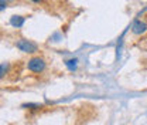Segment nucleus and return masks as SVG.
Returning <instances> with one entry per match:
<instances>
[{"mask_svg": "<svg viewBox=\"0 0 147 125\" xmlns=\"http://www.w3.org/2000/svg\"><path fill=\"white\" fill-rule=\"evenodd\" d=\"M24 21H26V17H23V16H13L10 18V24L13 27H17V29L24 24Z\"/></svg>", "mask_w": 147, "mask_h": 125, "instance_id": "nucleus-4", "label": "nucleus"}, {"mask_svg": "<svg viewBox=\"0 0 147 125\" xmlns=\"http://www.w3.org/2000/svg\"><path fill=\"white\" fill-rule=\"evenodd\" d=\"M27 1H31V3H36V4H40V3H42L44 0H27Z\"/></svg>", "mask_w": 147, "mask_h": 125, "instance_id": "nucleus-8", "label": "nucleus"}, {"mask_svg": "<svg viewBox=\"0 0 147 125\" xmlns=\"http://www.w3.org/2000/svg\"><path fill=\"white\" fill-rule=\"evenodd\" d=\"M16 47H17L20 51L26 54H34L38 51V46H37L34 41L31 40H27V38H17L16 40Z\"/></svg>", "mask_w": 147, "mask_h": 125, "instance_id": "nucleus-2", "label": "nucleus"}, {"mask_svg": "<svg viewBox=\"0 0 147 125\" xmlns=\"http://www.w3.org/2000/svg\"><path fill=\"white\" fill-rule=\"evenodd\" d=\"M65 66H67L71 71H74V70H76L78 60H76V58H69V60H67V61H65Z\"/></svg>", "mask_w": 147, "mask_h": 125, "instance_id": "nucleus-5", "label": "nucleus"}, {"mask_svg": "<svg viewBox=\"0 0 147 125\" xmlns=\"http://www.w3.org/2000/svg\"><path fill=\"white\" fill-rule=\"evenodd\" d=\"M7 68H9V64L7 63H1V72H0L1 77H4V74L7 72Z\"/></svg>", "mask_w": 147, "mask_h": 125, "instance_id": "nucleus-6", "label": "nucleus"}, {"mask_svg": "<svg viewBox=\"0 0 147 125\" xmlns=\"http://www.w3.org/2000/svg\"><path fill=\"white\" fill-rule=\"evenodd\" d=\"M45 67H47V63L40 55H34V57L28 58V61H27V70L31 72H36V74L42 72L45 70Z\"/></svg>", "mask_w": 147, "mask_h": 125, "instance_id": "nucleus-1", "label": "nucleus"}, {"mask_svg": "<svg viewBox=\"0 0 147 125\" xmlns=\"http://www.w3.org/2000/svg\"><path fill=\"white\" fill-rule=\"evenodd\" d=\"M10 1H11V0H1V1H0V4H1V6H0V9H1V10H4L6 4H7V3H10Z\"/></svg>", "mask_w": 147, "mask_h": 125, "instance_id": "nucleus-7", "label": "nucleus"}, {"mask_svg": "<svg viewBox=\"0 0 147 125\" xmlns=\"http://www.w3.org/2000/svg\"><path fill=\"white\" fill-rule=\"evenodd\" d=\"M146 30H147V23L144 20H136V21L131 24V33L136 34V36L146 33Z\"/></svg>", "mask_w": 147, "mask_h": 125, "instance_id": "nucleus-3", "label": "nucleus"}]
</instances>
